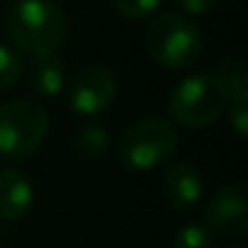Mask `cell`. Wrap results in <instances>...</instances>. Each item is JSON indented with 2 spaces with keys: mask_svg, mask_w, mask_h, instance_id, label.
<instances>
[{
  "mask_svg": "<svg viewBox=\"0 0 248 248\" xmlns=\"http://www.w3.org/2000/svg\"><path fill=\"white\" fill-rule=\"evenodd\" d=\"M117 76L102 63L83 66L68 83V105L80 117L105 112L117 97Z\"/></svg>",
  "mask_w": 248,
  "mask_h": 248,
  "instance_id": "6",
  "label": "cell"
},
{
  "mask_svg": "<svg viewBox=\"0 0 248 248\" xmlns=\"http://www.w3.org/2000/svg\"><path fill=\"white\" fill-rule=\"evenodd\" d=\"M107 144H109V137H107V129L102 124H83L73 137L76 154L80 158H88V161L100 158L107 151Z\"/></svg>",
  "mask_w": 248,
  "mask_h": 248,
  "instance_id": "12",
  "label": "cell"
},
{
  "mask_svg": "<svg viewBox=\"0 0 248 248\" xmlns=\"http://www.w3.org/2000/svg\"><path fill=\"white\" fill-rule=\"evenodd\" d=\"M49 132V114L34 100H13L0 107V156L27 158Z\"/></svg>",
  "mask_w": 248,
  "mask_h": 248,
  "instance_id": "5",
  "label": "cell"
},
{
  "mask_svg": "<svg viewBox=\"0 0 248 248\" xmlns=\"http://www.w3.org/2000/svg\"><path fill=\"white\" fill-rule=\"evenodd\" d=\"M178 129L166 117H144L122 134L117 158L124 168L144 173L166 163L178 149Z\"/></svg>",
  "mask_w": 248,
  "mask_h": 248,
  "instance_id": "2",
  "label": "cell"
},
{
  "mask_svg": "<svg viewBox=\"0 0 248 248\" xmlns=\"http://www.w3.org/2000/svg\"><path fill=\"white\" fill-rule=\"evenodd\" d=\"M22 59L13 46L0 44V90H8L22 76Z\"/></svg>",
  "mask_w": 248,
  "mask_h": 248,
  "instance_id": "14",
  "label": "cell"
},
{
  "mask_svg": "<svg viewBox=\"0 0 248 248\" xmlns=\"http://www.w3.org/2000/svg\"><path fill=\"white\" fill-rule=\"evenodd\" d=\"M0 246H3V226H0Z\"/></svg>",
  "mask_w": 248,
  "mask_h": 248,
  "instance_id": "18",
  "label": "cell"
},
{
  "mask_svg": "<svg viewBox=\"0 0 248 248\" xmlns=\"http://www.w3.org/2000/svg\"><path fill=\"white\" fill-rule=\"evenodd\" d=\"M146 49L158 66L185 71L195 66L202 54V34L185 15L163 13L149 22Z\"/></svg>",
  "mask_w": 248,
  "mask_h": 248,
  "instance_id": "3",
  "label": "cell"
},
{
  "mask_svg": "<svg viewBox=\"0 0 248 248\" xmlns=\"http://www.w3.org/2000/svg\"><path fill=\"white\" fill-rule=\"evenodd\" d=\"M214 233L207 224H185L175 233V248H212Z\"/></svg>",
  "mask_w": 248,
  "mask_h": 248,
  "instance_id": "13",
  "label": "cell"
},
{
  "mask_svg": "<svg viewBox=\"0 0 248 248\" xmlns=\"http://www.w3.org/2000/svg\"><path fill=\"white\" fill-rule=\"evenodd\" d=\"M27 80H30V88L42 97H54L63 93L66 73H63V63L56 56V51L32 56L30 68H27Z\"/></svg>",
  "mask_w": 248,
  "mask_h": 248,
  "instance_id": "11",
  "label": "cell"
},
{
  "mask_svg": "<svg viewBox=\"0 0 248 248\" xmlns=\"http://www.w3.org/2000/svg\"><path fill=\"white\" fill-rule=\"evenodd\" d=\"M112 5L117 8L119 15L129 20H146L158 10L161 0H112Z\"/></svg>",
  "mask_w": 248,
  "mask_h": 248,
  "instance_id": "15",
  "label": "cell"
},
{
  "mask_svg": "<svg viewBox=\"0 0 248 248\" xmlns=\"http://www.w3.org/2000/svg\"><path fill=\"white\" fill-rule=\"evenodd\" d=\"M8 34L30 56L54 54L66 42L68 17L51 0H17L8 15Z\"/></svg>",
  "mask_w": 248,
  "mask_h": 248,
  "instance_id": "1",
  "label": "cell"
},
{
  "mask_svg": "<svg viewBox=\"0 0 248 248\" xmlns=\"http://www.w3.org/2000/svg\"><path fill=\"white\" fill-rule=\"evenodd\" d=\"M163 190H166V200L175 209H180V212L195 209L202 200V178H200L195 163H190V161L170 163L163 173Z\"/></svg>",
  "mask_w": 248,
  "mask_h": 248,
  "instance_id": "9",
  "label": "cell"
},
{
  "mask_svg": "<svg viewBox=\"0 0 248 248\" xmlns=\"http://www.w3.org/2000/svg\"><path fill=\"white\" fill-rule=\"evenodd\" d=\"M170 117L187 129H204L226 109V90L214 73H197L175 85L168 100Z\"/></svg>",
  "mask_w": 248,
  "mask_h": 248,
  "instance_id": "4",
  "label": "cell"
},
{
  "mask_svg": "<svg viewBox=\"0 0 248 248\" xmlns=\"http://www.w3.org/2000/svg\"><path fill=\"white\" fill-rule=\"evenodd\" d=\"M207 226L229 236L248 233V185L243 180L217 190L204 209Z\"/></svg>",
  "mask_w": 248,
  "mask_h": 248,
  "instance_id": "7",
  "label": "cell"
},
{
  "mask_svg": "<svg viewBox=\"0 0 248 248\" xmlns=\"http://www.w3.org/2000/svg\"><path fill=\"white\" fill-rule=\"evenodd\" d=\"M214 76L221 80L226 90V107H229V119L231 127L238 137H246L248 132V71L246 63L238 59L224 61Z\"/></svg>",
  "mask_w": 248,
  "mask_h": 248,
  "instance_id": "8",
  "label": "cell"
},
{
  "mask_svg": "<svg viewBox=\"0 0 248 248\" xmlns=\"http://www.w3.org/2000/svg\"><path fill=\"white\" fill-rule=\"evenodd\" d=\"M34 202V187L30 178L17 168L0 170V219H22Z\"/></svg>",
  "mask_w": 248,
  "mask_h": 248,
  "instance_id": "10",
  "label": "cell"
},
{
  "mask_svg": "<svg viewBox=\"0 0 248 248\" xmlns=\"http://www.w3.org/2000/svg\"><path fill=\"white\" fill-rule=\"evenodd\" d=\"M221 248H243V246H241V243H224Z\"/></svg>",
  "mask_w": 248,
  "mask_h": 248,
  "instance_id": "17",
  "label": "cell"
},
{
  "mask_svg": "<svg viewBox=\"0 0 248 248\" xmlns=\"http://www.w3.org/2000/svg\"><path fill=\"white\" fill-rule=\"evenodd\" d=\"M178 5L187 15H207L209 10H214L217 0H178Z\"/></svg>",
  "mask_w": 248,
  "mask_h": 248,
  "instance_id": "16",
  "label": "cell"
}]
</instances>
